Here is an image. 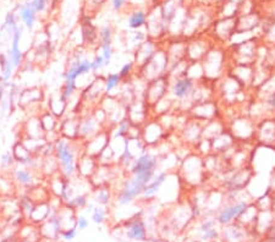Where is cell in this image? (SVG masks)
Returning a JSON list of instances; mask_svg holds the SVG:
<instances>
[{
  "instance_id": "15",
  "label": "cell",
  "mask_w": 275,
  "mask_h": 242,
  "mask_svg": "<svg viewBox=\"0 0 275 242\" xmlns=\"http://www.w3.org/2000/svg\"><path fill=\"white\" fill-rule=\"evenodd\" d=\"M126 236L128 240L145 241L147 240V226L142 218H134L126 225Z\"/></svg>"
},
{
  "instance_id": "33",
  "label": "cell",
  "mask_w": 275,
  "mask_h": 242,
  "mask_svg": "<svg viewBox=\"0 0 275 242\" xmlns=\"http://www.w3.org/2000/svg\"><path fill=\"white\" fill-rule=\"evenodd\" d=\"M15 160H14L11 151H7L5 153L2 154V157H0V167L5 169V170L11 171V169L15 167Z\"/></svg>"
},
{
  "instance_id": "18",
  "label": "cell",
  "mask_w": 275,
  "mask_h": 242,
  "mask_svg": "<svg viewBox=\"0 0 275 242\" xmlns=\"http://www.w3.org/2000/svg\"><path fill=\"white\" fill-rule=\"evenodd\" d=\"M157 50L154 48V44L152 42H143L141 46L139 47L136 52V59H134V65L136 66H146L151 60L153 59V56L156 55Z\"/></svg>"
},
{
  "instance_id": "13",
  "label": "cell",
  "mask_w": 275,
  "mask_h": 242,
  "mask_svg": "<svg viewBox=\"0 0 275 242\" xmlns=\"http://www.w3.org/2000/svg\"><path fill=\"white\" fill-rule=\"evenodd\" d=\"M248 209V204L247 202H236V203H231L226 207H224L223 209L219 213L217 221L219 224H229L231 223L234 219L238 218Z\"/></svg>"
},
{
  "instance_id": "43",
  "label": "cell",
  "mask_w": 275,
  "mask_h": 242,
  "mask_svg": "<svg viewBox=\"0 0 275 242\" xmlns=\"http://www.w3.org/2000/svg\"><path fill=\"white\" fill-rule=\"evenodd\" d=\"M61 2H63V0H50L52 4H58V3H61Z\"/></svg>"
},
{
  "instance_id": "22",
  "label": "cell",
  "mask_w": 275,
  "mask_h": 242,
  "mask_svg": "<svg viewBox=\"0 0 275 242\" xmlns=\"http://www.w3.org/2000/svg\"><path fill=\"white\" fill-rule=\"evenodd\" d=\"M16 69L5 53L0 54V81L4 83H11L14 76H15Z\"/></svg>"
},
{
  "instance_id": "21",
  "label": "cell",
  "mask_w": 275,
  "mask_h": 242,
  "mask_svg": "<svg viewBox=\"0 0 275 242\" xmlns=\"http://www.w3.org/2000/svg\"><path fill=\"white\" fill-rule=\"evenodd\" d=\"M24 137H30V139H43L44 131L39 123L38 115H32L26 120L24 125Z\"/></svg>"
},
{
  "instance_id": "5",
  "label": "cell",
  "mask_w": 275,
  "mask_h": 242,
  "mask_svg": "<svg viewBox=\"0 0 275 242\" xmlns=\"http://www.w3.org/2000/svg\"><path fill=\"white\" fill-rule=\"evenodd\" d=\"M38 173L39 171L22 167V165H15L11 169V181L15 187L29 191L30 188L39 185Z\"/></svg>"
},
{
  "instance_id": "20",
  "label": "cell",
  "mask_w": 275,
  "mask_h": 242,
  "mask_svg": "<svg viewBox=\"0 0 275 242\" xmlns=\"http://www.w3.org/2000/svg\"><path fill=\"white\" fill-rule=\"evenodd\" d=\"M147 21H148V13L145 9H134L128 14L127 18V27L132 31H137L141 30V28L147 26Z\"/></svg>"
},
{
  "instance_id": "36",
  "label": "cell",
  "mask_w": 275,
  "mask_h": 242,
  "mask_svg": "<svg viewBox=\"0 0 275 242\" xmlns=\"http://www.w3.org/2000/svg\"><path fill=\"white\" fill-rule=\"evenodd\" d=\"M134 67H136V65H134L133 61H127V63L123 64V65L121 66V69H120V71H119L120 77H121L122 80L130 77V76L132 75Z\"/></svg>"
},
{
  "instance_id": "12",
  "label": "cell",
  "mask_w": 275,
  "mask_h": 242,
  "mask_svg": "<svg viewBox=\"0 0 275 242\" xmlns=\"http://www.w3.org/2000/svg\"><path fill=\"white\" fill-rule=\"evenodd\" d=\"M15 13L19 18L20 25H22L26 30L33 31V28L36 27V24H37L38 15L32 8V5H31L30 0H26V2L19 4Z\"/></svg>"
},
{
  "instance_id": "14",
  "label": "cell",
  "mask_w": 275,
  "mask_h": 242,
  "mask_svg": "<svg viewBox=\"0 0 275 242\" xmlns=\"http://www.w3.org/2000/svg\"><path fill=\"white\" fill-rule=\"evenodd\" d=\"M78 128H80V117L77 116H64L59 124V134L61 137L71 141L78 140Z\"/></svg>"
},
{
  "instance_id": "2",
  "label": "cell",
  "mask_w": 275,
  "mask_h": 242,
  "mask_svg": "<svg viewBox=\"0 0 275 242\" xmlns=\"http://www.w3.org/2000/svg\"><path fill=\"white\" fill-rule=\"evenodd\" d=\"M157 168H158V158L156 154L152 152H143L137 158H134L128 170L131 175L142 180L147 185L157 174Z\"/></svg>"
},
{
  "instance_id": "40",
  "label": "cell",
  "mask_w": 275,
  "mask_h": 242,
  "mask_svg": "<svg viewBox=\"0 0 275 242\" xmlns=\"http://www.w3.org/2000/svg\"><path fill=\"white\" fill-rule=\"evenodd\" d=\"M88 226H89V220L86 218V216L81 215L76 219L77 230H86V229H88Z\"/></svg>"
},
{
  "instance_id": "25",
  "label": "cell",
  "mask_w": 275,
  "mask_h": 242,
  "mask_svg": "<svg viewBox=\"0 0 275 242\" xmlns=\"http://www.w3.org/2000/svg\"><path fill=\"white\" fill-rule=\"evenodd\" d=\"M41 174L44 179H49V177L59 174V163L55 156L47 157V158H42L41 169H39Z\"/></svg>"
},
{
  "instance_id": "44",
  "label": "cell",
  "mask_w": 275,
  "mask_h": 242,
  "mask_svg": "<svg viewBox=\"0 0 275 242\" xmlns=\"http://www.w3.org/2000/svg\"><path fill=\"white\" fill-rule=\"evenodd\" d=\"M131 2H136V3H141L143 0H131Z\"/></svg>"
},
{
  "instance_id": "29",
  "label": "cell",
  "mask_w": 275,
  "mask_h": 242,
  "mask_svg": "<svg viewBox=\"0 0 275 242\" xmlns=\"http://www.w3.org/2000/svg\"><path fill=\"white\" fill-rule=\"evenodd\" d=\"M114 31L110 25H104L98 31V39L99 44H113Z\"/></svg>"
},
{
  "instance_id": "30",
  "label": "cell",
  "mask_w": 275,
  "mask_h": 242,
  "mask_svg": "<svg viewBox=\"0 0 275 242\" xmlns=\"http://www.w3.org/2000/svg\"><path fill=\"white\" fill-rule=\"evenodd\" d=\"M89 198L87 193H80V195L75 196L69 203H66L67 207H70L71 209H85V207L88 203Z\"/></svg>"
},
{
  "instance_id": "9",
  "label": "cell",
  "mask_w": 275,
  "mask_h": 242,
  "mask_svg": "<svg viewBox=\"0 0 275 242\" xmlns=\"http://www.w3.org/2000/svg\"><path fill=\"white\" fill-rule=\"evenodd\" d=\"M110 142V134L106 130L98 132L95 136L83 142V153L97 158Z\"/></svg>"
},
{
  "instance_id": "24",
  "label": "cell",
  "mask_w": 275,
  "mask_h": 242,
  "mask_svg": "<svg viewBox=\"0 0 275 242\" xmlns=\"http://www.w3.org/2000/svg\"><path fill=\"white\" fill-rule=\"evenodd\" d=\"M20 27V21L18 15H16L15 11H9V13L5 15L4 21H3L2 26H0V31H2L3 35H7L8 37H11L14 33L16 32V30Z\"/></svg>"
},
{
  "instance_id": "8",
  "label": "cell",
  "mask_w": 275,
  "mask_h": 242,
  "mask_svg": "<svg viewBox=\"0 0 275 242\" xmlns=\"http://www.w3.org/2000/svg\"><path fill=\"white\" fill-rule=\"evenodd\" d=\"M102 130H104V126L99 123V120L94 116V114L86 115V116L80 117L78 140L86 142Z\"/></svg>"
},
{
  "instance_id": "38",
  "label": "cell",
  "mask_w": 275,
  "mask_h": 242,
  "mask_svg": "<svg viewBox=\"0 0 275 242\" xmlns=\"http://www.w3.org/2000/svg\"><path fill=\"white\" fill-rule=\"evenodd\" d=\"M77 232H78V230H77L76 225H74V226L70 227V229H65L64 231H61V237L66 241H71L76 237Z\"/></svg>"
},
{
  "instance_id": "32",
  "label": "cell",
  "mask_w": 275,
  "mask_h": 242,
  "mask_svg": "<svg viewBox=\"0 0 275 242\" xmlns=\"http://www.w3.org/2000/svg\"><path fill=\"white\" fill-rule=\"evenodd\" d=\"M106 218V210L105 207H102V205H95L94 209L92 210L91 213V219L92 221L95 224H103L105 221Z\"/></svg>"
},
{
  "instance_id": "16",
  "label": "cell",
  "mask_w": 275,
  "mask_h": 242,
  "mask_svg": "<svg viewBox=\"0 0 275 242\" xmlns=\"http://www.w3.org/2000/svg\"><path fill=\"white\" fill-rule=\"evenodd\" d=\"M98 167H99V164H98V160L95 157L82 153L77 160V175L89 180Z\"/></svg>"
},
{
  "instance_id": "42",
  "label": "cell",
  "mask_w": 275,
  "mask_h": 242,
  "mask_svg": "<svg viewBox=\"0 0 275 242\" xmlns=\"http://www.w3.org/2000/svg\"><path fill=\"white\" fill-rule=\"evenodd\" d=\"M2 38H3V33H2V31H0V54H2V47H3Z\"/></svg>"
},
{
  "instance_id": "10",
  "label": "cell",
  "mask_w": 275,
  "mask_h": 242,
  "mask_svg": "<svg viewBox=\"0 0 275 242\" xmlns=\"http://www.w3.org/2000/svg\"><path fill=\"white\" fill-rule=\"evenodd\" d=\"M44 100V92L38 87H31L20 91L18 98V106L22 109H29L32 106H38Z\"/></svg>"
},
{
  "instance_id": "3",
  "label": "cell",
  "mask_w": 275,
  "mask_h": 242,
  "mask_svg": "<svg viewBox=\"0 0 275 242\" xmlns=\"http://www.w3.org/2000/svg\"><path fill=\"white\" fill-rule=\"evenodd\" d=\"M92 74L91 59L82 53H76L67 60V67L64 72V83L70 84L77 88V80Z\"/></svg>"
},
{
  "instance_id": "34",
  "label": "cell",
  "mask_w": 275,
  "mask_h": 242,
  "mask_svg": "<svg viewBox=\"0 0 275 242\" xmlns=\"http://www.w3.org/2000/svg\"><path fill=\"white\" fill-rule=\"evenodd\" d=\"M30 2L38 16L46 14L50 8V0H30Z\"/></svg>"
},
{
  "instance_id": "26",
  "label": "cell",
  "mask_w": 275,
  "mask_h": 242,
  "mask_svg": "<svg viewBox=\"0 0 275 242\" xmlns=\"http://www.w3.org/2000/svg\"><path fill=\"white\" fill-rule=\"evenodd\" d=\"M93 201L98 205L106 207L110 204L111 199H113V192H111L110 186H100L93 187Z\"/></svg>"
},
{
  "instance_id": "35",
  "label": "cell",
  "mask_w": 275,
  "mask_h": 242,
  "mask_svg": "<svg viewBox=\"0 0 275 242\" xmlns=\"http://www.w3.org/2000/svg\"><path fill=\"white\" fill-rule=\"evenodd\" d=\"M105 67L104 60H103L102 55L100 54H95L93 58L91 59V69L92 72H98L100 70H103Z\"/></svg>"
},
{
  "instance_id": "37",
  "label": "cell",
  "mask_w": 275,
  "mask_h": 242,
  "mask_svg": "<svg viewBox=\"0 0 275 242\" xmlns=\"http://www.w3.org/2000/svg\"><path fill=\"white\" fill-rule=\"evenodd\" d=\"M131 3V0H110V7L114 11H120L125 10L126 7Z\"/></svg>"
},
{
  "instance_id": "28",
  "label": "cell",
  "mask_w": 275,
  "mask_h": 242,
  "mask_svg": "<svg viewBox=\"0 0 275 242\" xmlns=\"http://www.w3.org/2000/svg\"><path fill=\"white\" fill-rule=\"evenodd\" d=\"M122 83V78L120 77L119 72H110L104 78V92L106 95H111L114 91H116Z\"/></svg>"
},
{
  "instance_id": "31",
  "label": "cell",
  "mask_w": 275,
  "mask_h": 242,
  "mask_svg": "<svg viewBox=\"0 0 275 242\" xmlns=\"http://www.w3.org/2000/svg\"><path fill=\"white\" fill-rule=\"evenodd\" d=\"M99 50H100L99 54L102 55L106 67L111 63V60H113V56H114L113 44H99Z\"/></svg>"
},
{
  "instance_id": "41",
  "label": "cell",
  "mask_w": 275,
  "mask_h": 242,
  "mask_svg": "<svg viewBox=\"0 0 275 242\" xmlns=\"http://www.w3.org/2000/svg\"><path fill=\"white\" fill-rule=\"evenodd\" d=\"M212 227H215V220H212V219H207V220H204L203 223L201 224L199 231H201V232L207 231V230L212 229Z\"/></svg>"
},
{
  "instance_id": "27",
  "label": "cell",
  "mask_w": 275,
  "mask_h": 242,
  "mask_svg": "<svg viewBox=\"0 0 275 242\" xmlns=\"http://www.w3.org/2000/svg\"><path fill=\"white\" fill-rule=\"evenodd\" d=\"M131 128H132V124L131 121L127 119V117H123L121 121L114 125L113 131H109L110 134V139L111 140H121V139H126L130 134Z\"/></svg>"
},
{
  "instance_id": "17",
  "label": "cell",
  "mask_w": 275,
  "mask_h": 242,
  "mask_svg": "<svg viewBox=\"0 0 275 242\" xmlns=\"http://www.w3.org/2000/svg\"><path fill=\"white\" fill-rule=\"evenodd\" d=\"M168 179V174L165 171H161V173L156 174L152 180L146 185L145 188L142 191V195L140 198L143 199V201H147V199L153 198L154 196H157V193L161 191L163 185L165 184Z\"/></svg>"
},
{
  "instance_id": "6",
  "label": "cell",
  "mask_w": 275,
  "mask_h": 242,
  "mask_svg": "<svg viewBox=\"0 0 275 242\" xmlns=\"http://www.w3.org/2000/svg\"><path fill=\"white\" fill-rule=\"evenodd\" d=\"M11 153H13L16 165H22V167L30 168L36 171H39V169H41V157L35 156V154L31 153L21 141H18V142L13 146ZM39 173H41V171H39Z\"/></svg>"
},
{
  "instance_id": "23",
  "label": "cell",
  "mask_w": 275,
  "mask_h": 242,
  "mask_svg": "<svg viewBox=\"0 0 275 242\" xmlns=\"http://www.w3.org/2000/svg\"><path fill=\"white\" fill-rule=\"evenodd\" d=\"M39 123H41L42 129H43L44 134L50 131H59V124H60V119H58L55 115H53L52 112L47 109L42 110L38 114Z\"/></svg>"
},
{
  "instance_id": "1",
  "label": "cell",
  "mask_w": 275,
  "mask_h": 242,
  "mask_svg": "<svg viewBox=\"0 0 275 242\" xmlns=\"http://www.w3.org/2000/svg\"><path fill=\"white\" fill-rule=\"evenodd\" d=\"M80 142L59 137L54 143V156L59 163V173L66 179L77 176V160L83 153V147L78 149Z\"/></svg>"
},
{
  "instance_id": "4",
  "label": "cell",
  "mask_w": 275,
  "mask_h": 242,
  "mask_svg": "<svg viewBox=\"0 0 275 242\" xmlns=\"http://www.w3.org/2000/svg\"><path fill=\"white\" fill-rule=\"evenodd\" d=\"M145 186L146 184L142 180L137 179L136 176L130 174L122 181L121 186H120L119 191L116 193V197H115V201H116L117 204L121 205V207L130 205L133 201H136L137 198L141 197Z\"/></svg>"
},
{
  "instance_id": "39",
  "label": "cell",
  "mask_w": 275,
  "mask_h": 242,
  "mask_svg": "<svg viewBox=\"0 0 275 242\" xmlns=\"http://www.w3.org/2000/svg\"><path fill=\"white\" fill-rule=\"evenodd\" d=\"M201 233H202V240H204V241L214 240V238L218 237V231L215 227H212V229L207 230V231H203Z\"/></svg>"
},
{
  "instance_id": "11",
  "label": "cell",
  "mask_w": 275,
  "mask_h": 242,
  "mask_svg": "<svg viewBox=\"0 0 275 242\" xmlns=\"http://www.w3.org/2000/svg\"><path fill=\"white\" fill-rule=\"evenodd\" d=\"M195 81L187 76H182V77L176 78L171 84V94L175 99L184 100L195 93Z\"/></svg>"
},
{
  "instance_id": "19",
  "label": "cell",
  "mask_w": 275,
  "mask_h": 242,
  "mask_svg": "<svg viewBox=\"0 0 275 242\" xmlns=\"http://www.w3.org/2000/svg\"><path fill=\"white\" fill-rule=\"evenodd\" d=\"M47 110H49L53 115L58 117V119H61L66 115L67 111V102L63 99V97L60 95V92L58 93H54L48 98L47 102Z\"/></svg>"
},
{
  "instance_id": "7",
  "label": "cell",
  "mask_w": 275,
  "mask_h": 242,
  "mask_svg": "<svg viewBox=\"0 0 275 242\" xmlns=\"http://www.w3.org/2000/svg\"><path fill=\"white\" fill-rule=\"evenodd\" d=\"M24 30L25 27L22 26V25H20V27L16 30V32L10 37V47L9 49H8V52L5 53L16 70L21 69L22 65L25 64V53L21 48V41L22 37H24Z\"/></svg>"
}]
</instances>
